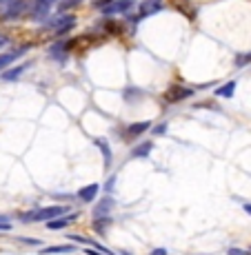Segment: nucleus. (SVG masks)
I'll use <instances>...</instances> for the list:
<instances>
[{
	"label": "nucleus",
	"mask_w": 251,
	"mask_h": 255,
	"mask_svg": "<svg viewBox=\"0 0 251 255\" xmlns=\"http://www.w3.org/2000/svg\"><path fill=\"white\" fill-rule=\"evenodd\" d=\"M67 207L65 204H53V207H40V209H31V211H24L20 213V220L24 224H31V222H51V220L60 218L65 215Z\"/></svg>",
	"instance_id": "1"
},
{
	"label": "nucleus",
	"mask_w": 251,
	"mask_h": 255,
	"mask_svg": "<svg viewBox=\"0 0 251 255\" xmlns=\"http://www.w3.org/2000/svg\"><path fill=\"white\" fill-rule=\"evenodd\" d=\"M73 27H76V18H73V16H58V18H51V20H47V24H45V29L53 31V36H56V38H60V36H65V33H69Z\"/></svg>",
	"instance_id": "2"
},
{
	"label": "nucleus",
	"mask_w": 251,
	"mask_h": 255,
	"mask_svg": "<svg viewBox=\"0 0 251 255\" xmlns=\"http://www.w3.org/2000/svg\"><path fill=\"white\" fill-rule=\"evenodd\" d=\"M73 42H76V40H67V42L65 40H58V42H53V45L47 49L49 58L58 60L60 65H65L67 58H69V51H71V47H73Z\"/></svg>",
	"instance_id": "3"
},
{
	"label": "nucleus",
	"mask_w": 251,
	"mask_h": 255,
	"mask_svg": "<svg viewBox=\"0 0 251 255\" xmlns=\"http://www.w3.org/2000/svg\"><path fill=\"white\" fill-rule=\"evenodd\" d=\"M149 129H151V122H149V120L131 122V125H127L125 131H122V140H127V142L138 140V138H142V135H145Z\"/></svg>",
	"instance_id": "4"
},
{
	"label": "nucleus",
	"mask_w": 251,
	"mask_h": 255,
	"mask_svg": "<svg viewBox=\"0 0 251 255\" xmlns=\"http://www.w3.org/2000/svg\"><path fill=\"white\" fill-rule=\"evenodd\" d=\"M191 96H194V89H191V87H183L178 82V85H174V87L167 89L165 100L169 102V105H176V102H183V100H187V98H191Z\"/></svg>",
	"instance_id": "5"
},
{
	"label": "nucleus",
	"mask_w": 251,
	"mask_h": 255,
	"mask_svg": "<svg viewBox=\"0 0 251 255\" xmlns=\"http://www.w3.org/2000/svg\"><path fill=\"white\" fill-rule=\"evenodd\" d=\"M165 9V2L162 0H142L138 4V18H149V16H156L158 11Z\"/></svg>",
	"instance_id": "6"
},
{
	"label": "nucleus",
	"mask_w": 251,
	"mask_h": 255,
	"mask_svg": "<svg viewBox=\"0 0 251 255\" xmlns=\"http://www.w3.org/2000/svg\"><path fill=\"white\" fill-rule=\"evenodd\" d=\"M114 207H116L114 198H111V195H105V198L98 200V204L91 209L93 220H98V218H109V213H111V209H114Z\"/></svg>",
	"instance_id": "7"
},
{
	"label": "nucleus",
	"mask_w": 251,
	"mask_h": 255,
	"mask_svg": "<svg viewBox=\"0 0 251 255\" xmlns=\"http://www.w3.org/2000/svg\"><path fill=\"white\" fill-rule=\"evenodd\" d=\"M131 7H134L131 0H114L111 4H107V7L102 9V13H105V16H114V13H129Z\"/></svg>",
	"instance_id": "8"
},
{
	"label": "nucleus",
	"mask_w": 251,
	"mask_h": 255,
	"mask_svg": "<svg viewBox=\"0 0 251 255\" xmlns=\"http://www.w3.org/2000/svg\"><path fill=\"white\" fill-rule=\"evenodd\" d=\"M24 9H27V0H13L9 7L2 9V18H4V20H13V18L20 16Z\"/></svg>",
	"instance_id": "9"
},
{
	"label": "nucleus",
	"mask_w": 251,
	"mask_h": 255,
	"mask_svg": "<svg viewBox=\"0 0 251 255\" xmlns=\"http://www.w3.org/2000/svg\"><path fill=\"white\" fill-rule=\"evenodd\" d=\"M47 16H49V4L45 0H36V4L29 9V18L36 22H42V20H47Z\"/></svg>",
	"instance_id": "10"
},
{
	"label": "nucleus",
	"mask_w": 251,
	"mask_h": 255,
	"mask_svg": "<svg viewBox=\"0 0 251 255\" xmlns=\"http://www.w3.org/2000/svg\"><path fill=\"white\" fill-rule=\"evenodd\" d=\"M78 220V215L76 213H71V215H60V218H56V220H51V222H47L45 227L49 229V231H62V229H67L71 222H76Z\"/></svg>",
	"instance_id": "11"
},
{
	"label": "nucleus",
	"mask_w": 251,
	"mask_h": 255,
	"mask_svg": "<svg viewBox=\"0 0 251 255\" xmlns=\"http://www.w3.org/2000/svg\"><path fill=\"white\" fill-rule=\"evenodd\" d=\"M29 47H22V49H16V51H4L0 53V71H7V67L11 65L13 60H18V58L22 56V53H27Z\"/></svg>",
	"instance_id": "12"
},
{
	"label": "nucleus",
	"mask_w": 251,
	"mask_h": 255,
	"mask_svg": "<svg viewBox=\"0 0 251 255\" xmlns=\"http://www.w3.org/2000/svg\"><path fill=\"white\" fill-rule=\"evenodd\" d=\"M98 191H100V186H98V184L82 186V189L78 191V200H80V202H85V204H89V202H93V200L98 198Z\"/></svg>",
	"instance_id": "13"
},
{
	"label": "nucleus",
	"mask_w": 251,
	"mask_h": 255,
	"mask_svg": "<svg viewBox=\"0 0 251 255\" xmlns=\"http://www.w3.org/2000/svg\"><path fill=\"white\" fill-rule=\"evenodd\" d=\"M151 151H154V142H151V140H145L142 144H138V146H134V149H131V158H134V160L147 158Z\"/></svg>",
	"instance_id": "14"
},
{
	"label": "nucleus",
	"mask_w": 251,
	"mask_h": 255,
	"mask_svg": "<svg viewBox=\"0 0 251 255\" xmlns=\"http://www.w3.org/2000/svg\"><path fill=\"white\" fill-rule=\"evenodd\" d=\"M96 144L100 146V151H102V158H105V169L109 171V169H111V162H114V153H111V146H109V142H107V140H102V138H98V140H96Z\"/></svg>",
	"instance_id": "15"
},
{
	"label": "nucleus",
	"mask_w": 251,
	"mask_h": 255,
	"mask_svg": "<svg viewBox=\"0 0 251 255\" xmlns=\"http://www.w3.org/2000/svg\"><path fill=\"white\" fill-rule=\"evenodd\" d=\"M27 67H29V62H24V65H20V67H13V69L2 71V80H4V82H13V80H18V78H20L22 73L27 71Z\"/></svg>",
	"instance_id": "16"
},
{
	"label": "nucleus",
	"mask_w": 251,
	"mask_h": 255,
	"mask_svg": "<svg viewBox=\"0 0 251 255\" xmlns=\"http://www.w3.org/2000/svg\"><path fill=\"white\" fill-rule=\"evenodd\" d=\"M76 251V247H71V244H65V247H45L40 249L42 255H67V253H73Z\"/></svg>",
	"instance_id": "17"
},
{
	"label": "nucleus",
	"mask_w": 251,
	"mask_h": 255,
	"mask_svg": "<svg viewBox=\"0 0 251 255\" xmlns=\"http://www.w3.org/2000/svg\"><path fill=\"white\" fill-rule=\"evenodd\" d=\"M109 224H111V218H98V220H93L91 229L98 235H107V229H109Z\"/></svg>",
	"instance_id": "18"
},
{
	"label": "nucleus",
	"mask_w": 251,
	"mask_h": 255,
	"mask_svg": "<svg viewBox=\"0 0 251 255\" xmlns=\"http://www.w3.org/2000/svg\"><path fill=\"white\" fill-rule=\"evenodd\" d=\"M234 93H236V80H231V82H227V85H223V87L216 89V96L218 98H234Z\"/></svg>",
	"instance_id": "19"
},
{
	"label": "nucleus",
	"mask_w": 251,
	"mask_h": 255,
	"mask_svg": "<svg viewBox=\"0 0 251 255\" xmlns=\"http://www.w3.org/2000/svg\"><path fill=\"white\" fill-rule=\"evenodd\" d=\"M122 96H125V100L129 102V105H134V102H138L136 98H142V96H145V91L136 89V87H127V89L122 91Z\"/></svg>",
	"instance_id": "20"
},
{
	"label": "nucleus",
	"mask_w": 251,
	"mask_h": 255,
	"mask_svg": "<svg viewBox=\"0 0 251 255\" xmlns=\"http://www.w3.org/2000/svg\"><path fill=\"white\" fill-rule=\"evenodd\" d=\"M247 65H251V51L238 53V56H236V67H247Z\"/></svg>",
	"instance_id": "21"
},
{
	"label": "nucleus",
	"mask_w": 251,
	"mask_h": 255,
	"mask_svg": "<svg viewBox=\"0 0 251 255\" xmlns=\"http://www.w3.org/2000/svg\"><path fill=\"white\" fill-rule=\"evenodd\" d=\"M13 229V224H11V218H9V215H2L0 213V231H11Z\"/></svg>",
	"instance_id": "22"
},
{
	"label": "nucleus",
	"mask_w": 251,
	"mask_h": 255,
	"mask_svg": "<svg viewBox=\"0 0 251 255\" xmlns=\"http://www.w3.org/2000/svg\"><path fill=\"white\" fill-rule=\"evenodd\" d=\"M69 242H80V244H93V240H85V238H80V235H69Z\"/></svg>",
	"instance_id": "23"
},
{
	"label": "nucleus",
	"mask_w": 251,
	"mask_h": 255,
	"mask_svg": "<svg viewBox=\"0 0 251 255\" xmlns=\"http://www.w3.org/2000/svg\"><path fill=\"white\" fill-rule=\"evenodd\" d=\"M18 242L29 244V247H38V244H40V240H33V238H18Z\"/></svg>",
	"instance_id": "24"
},
{
	"label": "nucleus",
	"mask_w": 251,
	"mask_h": 255,
	"mask_svg": "<svg viewBox=\"0 0 251 255\" xmlns=\"http://www.w3.org/2000/svg\"><path fill=\"white\" fill-rule=\"evenodd\" d=\"M227 255H251V251H245V249L234 247V249H229V253H227Z\"/></svg>",
	"instance_id": "25"
},
{
	"label": "nucleus",
	"mask_w": 251,
	"mask_h": 255,
	"mask_svg": "<svg viewBox=\"0 0 251 255\" xmlns=\"http://www.w3.org/2000/svg\"><path fill=\"white\" fill-rule=\"evenodd\" d=\"M114 184H116V175H111V178L105 182V191H107V193H111V191H114Z\"/></svg>",
	"instance_id": "26"
},
{
	"label": "nucleus",
	"mask_w": 251,
	"mask_h": 255,
	"mask_svg": "<svg viewBox=\"0 0 251 255\" xmlns=\"http://www.w3.org/2000/svg\"><path fill=\"white\" fill-rule=\"evenodd\" d=\"M78 2H80V0H65V2L60 4V9H62V11H65V9H69V7H76Z\"/></svg>",
	"instance_id": "27"
},
{
	"label": "nucleus",
	"mask_w": 251,
	"mask_h": 255,
	"mask_svg": "<svg viewBox=\"0 0 251 255\" xmlns=\"http://www.w3.org/2000/svg\"><path fill=\"white\" fill-rule=\"evenodd\" d=\"M111 2H114V0H96V7L98 9H105L107 4H111Z\"/></svg>",
	"instance_id": "28"
},
{
	"label": "nucleus",
	"mask_w": 251,
	"mask_h": 255,
	"mask_svg": "<svg viewBox=\"0 0 251 255\" xmlns=\"http://www.w3.org/2000/svg\"><path fill=\"white\" fill-rule=\"evenodd\" d=\"M165 131H167V125H160V127H156V129H154V133L156 135H162Z\"/></svg>",
	"instance_id": "29"
},
{
	"label": "nucleus",
	"mask_w": 251,
	"mask_h": 255,
	"mask_svg": "<svg viewBox=\"0 0 251 255\" xmlns=\"http://www.w3.org/2000/svg\"><path fill=\"white\" fill-rule=\"evenodd\" d=\"M7 42H9V38L4 36V33H0V49H4V47H7Z\"/></svg>",
	"instance_id": "30"
},
{
	"label": "nucleus",
	"mask_w": 251,
	"mask_h": 255,
	"mask_svg": "<svg viewBox=\"0 0 251 255\" xmlns=\"http://www.w3.org/2000/svg\"><path fill=\"white\" fill-rule=\"evenodd\" d=\"M149 255H167V249H154Z\"/></svg>",
	"instance_id": "31"
},
{
	"label": "nucleus",
	"mask_w": 251,
	"mask_h": 255,
	"mask_svg": "<svg viewBox=\"0 0 251 255\" xmlns=\"http://www.w3.org/2000/svg\"><path fill=\"white\" fill-rule=\"evenodd\" d=\"M87 255H105V253H102V251H96V249H87V251H85Z\"/></svg>",
	"instance_id": "32"
},
{
	"label": "nucleus",
	"mask_w": 251,
	"mask_h": 255,
	"mask_svg": "<svg viewBox=\"0 0 251 255\" xmlns=\"http://www.w3.org/2000/svg\"><path fill=\"white\" fill-rule=\"evenodd\" d=\"M243 211H245V213H247V215H251V204L247 202V204H245V207H243Z\"/></svg>",
	"instance_id": "33"
},
{
	"label": "nucleus",
	"mask_w": 251,
	"mask_h": 255,
	"mask_svg": "<svg viewBox=\"0 0 251 255\" xmlns=\"http://www.w3.org/2000/svg\"><path fill=\"white\" fill-rule=\"evenodd\" d=\"M249 251H251V249H249Z\"/></svg>",
	"instance_id": "34"
}]
</instances>
